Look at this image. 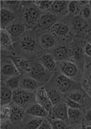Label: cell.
<instances>
[{
    "mask_svg": "<svg viewBox=\"0 0 91 129\" xmlns=\"http://www.w3.org/2000/svg\"><path fill=\"white\" fill-rule=\"evenodd\" d=\"M20 3H22L21 5L24 7H27L29 5H31L32 3H34V2H32V1H22L20 2Z\"/></svg>",
    "mask_w": 91,
    "mask_h": 129,
    "instance_id": "60d3db41",
    "label": "cell"
},
{
    "mask_svg": "<svg viewBox=\"0 0 91 129\" xmlns=\"http://www.w3.org/2000/svg\"><path fill=\"white\" fill-rule=\"evenodd\" d=\"M53 129H66V125L64 121L60 119H49Z\"/></svg>",
    "mask_w": 91,
    "mask_h": 129,
    "instance_id": "d6a6232c",
    "label": "cell"
},
{
    "mask_svg": "<svg viewBox=\"0 0 91 129\" xmlns=\"http://www.w3.org/2000/svg\"><path fill=\"white\" fill-rule=\"evenodd\" d=\"M82 7L79 5L78 1H70L68 4V13L72 15L77 16L81 13Z\"/></svg>",
    "mask_w": 91,
    "mask_h": 129,
    "instance_id": "4316f807",
    "label": "cell"
},
{
    "mask_svg": "<svg viewBox=\"0 0 91 129\" xmlns=\"http://www.w3.org/2000/svg\"><path fill=\"white\" fill-rule=\"evenodd\" d=\"M29 76L40 83H46L50 80L52 73L48 71L40 62L31 63Z\"/></svg>",
    "mask_w": 91,
    "mask_h": 129,
    "instance_id": "7a4b0ae2",
    "label": "cell"
},
{
    "mask_svg": "<svg viewBox=\"0 0 91 129\" xmlns=\"http://www.w3.org/2000/svg\"><path fill=\"white\" fill-rule=\"evenodd\" d=\"M60 71L62 74L72 78L78 73V67L74 62L70 61H64L60 64Z\"/></svg>",
    "mask_w": 91,
    "mask_h": 129,
    "instance_id": "30bf717a",
    "label": "cell"
},
{
    "mask_svg": "<svg viewBox=\"0 0 91 129\" xmlns=\"http://www.w3.org/2000/svg\"><path fill=\"white\" fill-rule=\"evenodd\" d=\"M67 98L80 104H83L84 101H85L84 95L80 92H74V93H69L68 94Z\"/></svg>",
    "mask_w": 91,
    "mask_h": 129,
    "instance_id": "f546056e",
    "label": "cell"
},
{
    "mask_svg": "<svg viewBox=\"0 0 91 129\" xmlns=\"http://www.w3.org/2000/svg\"><path fill=\"white\" fill-rule=\"evenodd\" d=\"M81 129H86V124H85L84 120H82L81 123Z\"/></svg>",
    "mask_w": 91,
    "mask_h": 129,
    "instance_id": "ee69618b",
    "label": "cell"
},
{
    "mask_svg": "<svg viewBox=\"0 0 91 129\" xmlns=\"http://www.w3.org/2000/svg\"><path fill=\"white\" fill-rule=\"evenodd\" d=\"M87 82H88V85H89V87L91 89V72L90 73V74H88V78H87Z\"/></svg>",
    "mask_w": 91,
    "mask_h": 129,
    "instance_id": "7bdbcfd3",
    "label": "cell"
},
{
    "mask_svg": "<svg viewBox=\"0 0 91 129\" xmlns=\"http://www.w3.org/2000/svg\"><path fill=\"white\" fill-rule=\"evenodd\" d=\"M72 25L75 31H80L86 27L87 23H86L85 19L82 18L81 16H75L73 19Z\"/></svg>",
    "mask_w": 91,
    "mask_h": 129,
    "instance_id": "d4e9b609",
    "label": "cell"
},
{
    "mask_svg": "<svg viewBox=\"0 0 91 129\" xmlns=\"http://www.w3.org/2000/svg\"><path fill=\"white\" fill-rule=\"evenodd\" d=\"M6 30L9 32L12 39H16L24 33L25 26L21 23H13L9 26Z\"/></svg>",
    "mask_w": 91,
    "mask_h": 129,
    "instance_id": "44dd1931",
    "label": "cell"
},
{
    "mask_svg": "<svg viewBox=\"0 0 91 129\" xmlns=\"http://www.w3.org/2000/svg\"><path fill=\"white\" fill-rule=\"evenodd\" d=\"M12 112L10 115L9 121L11 123L15 124V123H20V121L24 119V115H25V111L23 108L19 106L14 104L12 106Z\"/></svg>",
    "mask_w": 91,
    "mask_h": 129,
    "instance_id": "e0dca14e",
    "label": "cell"
},
{
    "mask_svg": "<svg viewBox=\"0 0 91 129\" xmlns=\"http://www.w3.org/2000/svg\"><path fill=\"white\" fill-rule=\"evenodd\" d=\"M66 106H68V108H74V109H80L81 108V104L77 103V102H75V101H72V100H70L69 99L66 98Z\"/></svg>",
    "mask_w": 91,
    "mask_h": 129,
    "instance_id": "e575fe53",
    "label": "cell"
},
{
    "mask_svg": "<svg viewBox=\"0 0 91 129\" xmlns=\"http://www.w3.org/2000/svg\"><path fill=\"white\" fill-rule=\"evenodd\" d=\"M81 16L84 19H88L91 16V9L88 5L85 7H82L81 11Z\"/></svg>",
    "mask_w": 91,
    "mask_h": 129,
    "instance_id": "836d02e7",
    "label": "cell"
},
{
    "mask_svg": "<svg viewBox=\"0 0 91 129\" xmlns=\"http://www.w3.org/2000/svg\"><path fill=\"white\" fill-rule=\"evenodd\" d=\"M1 129H13V128L11 127V124H9L7 122H4V123H1Z\"/></svg>",
    "mask_w": 91,
    "mask_h": 129,
    "instance_id": "ab89813d",
    "label": "cell"
},
{
    "mask_svg": "<svg viewBox=\"0 0 91 129\" xmlns=\"http://www.w3.org/2000/svg\"><path fill=\"white\" fill-rule=\"evenodd\" d=\"M74 129H79V128H74Z\"/></svg>",
    "mask_w": 91,
    "mask_h": 129,
    "instance_id": "7dc6e473",
    "label": "cell"
},
{
    "mask_svg": "<svg viewBox=\"0 0 91 129\" xmlns=\"http://www.w3.org/2000/svg\"><path fill=\"white\" fill-rule=\"evenodd\" d=\"M68 108L66 106V103H62L54 106L52 110L49 113V119L66 121L68 119Z\"/></svg>",
    "mask_w": 91,
    "mask_h": 129,
    "instance_id": "3957f363",
    "label": "cell"
},
{
    "mask_svg": "<svg viewBox=\"0 0 91 129\" xmlns=\"http://www.w3.org/2000/svg\"><path fill=\"white\" fill-rule=\"evenodd\" d=\"M34 99L35 100V93L33 92L21 87L13 91V102L20 107L24 108L27 106L28 108Z\"/></svg>",
    "mask_w": 91,
    "mask_h": 129,
    "instance_id": "6da1fadb",
    "label": "cell"
},
{
    "mask_svg": "<svg viewBox=\"0 0 91 129\" xmlns=\"http://www.w3.org/2000/svg\"><path fill=\"white\" fill-rule=\"evenodd\" d=\"M3 2L5 3L4 5L9 7V8L7 9L11 10V11H13L12 9L16 8V7H18V5L20 3V2H18V1H3Z\"/></svg>",
    "mask_w": 91,
    "mask_h": 129,
    "instance_id": "d590c367",
    "label": "cell"
},
{
    "mask_svg": "<svg viewBox=\"0 0 91 129\" xmlns=\"http://www.w3.org/2000/svg\"><path fill=\"white\" fill-rule=\"evenodd\" d=\"M81 112L79 109L69 108L68 109V117L72 121L77 120L80 117Z\"/></svg>",
    "mask_w": 91,
    "mask_h": 129,
    "instance_id": "1f68e13d",
    "label": "cell"
},
{
    "mask_svg": "<svg viewBox=\"0 0 91 129\" xmlns=\"http://www.w3.org/2000/svg\"><path fill=\"white\" fill-rule=\"evenodd\" d=\"M56 83L60 91L62 93H66L73 86L74 81L70 78L61 74L57 78Z\"/></svg>",
    "mask_w": 91,
    "mask_h": 129,
    "instance_id": "4fadbf2b",
    "label": "cell"
},
{
    "mask_svg": "<svg viewBox=\"0 0 91 129\" xmlns=\"http://www.w3.org/2000/svg\"><path fill=\"white\" fill-rule=\"evenodd\" d=\"M89 5H91V1H89Z\"/></svg>",
    "mask_w": 91,
    "mask_h": 129,
    "instance_id": "bcb514c9",
    "label": "cell"
},
{
    "mask_svg": "<svg viewBox=\"0 0 91 129\" xmlns=\"http://www.w3.org/2000/svg\"><path fill=\"white\" fill-rule=\"evenodd\" d=\"M68 4L69 2L68 1H62V0H55L54 1L51 8L50 9V12L54 14H60L65 15L68 13Z\"/></svg>",
    "mask_w": 91,
    "mask_h": 129,
    "instance_id": "7c38bea8",
    "label": "cell"
},
{
    "mask_svg": "<svg viewBox=\"0 0 91 129\" xmlns=\"http://www.w3.org/2000/svg\"><path fill=\"white\" fill-rule=\"evenodd\" d=\"M38 129H53L52 128V126L51 125L50 123L48 120L44 119L42 121V123L41 124V125L40 126V127L38 128Z\"/></svg>",
    "mask_w": 91,
    "mask_h": 129,
    "instance_id": "8d00e7d4",
    "label": "cell"
},
{
    "mask_svg": "<svg viewBox=\"0 0 91 129\" xmlns=\"http://www.w3.org/2000/svg\"><path fill=\"white\" fill-rule=\"evenodd\" d=\"M20 87L29 91H36L40 87V83L31 76H25L22 78Z\"/></svg>",
    "mask_w": 91,
    "mask_h": 129,
    "instance_id": "9a60e30c",
    "label": "cell"
},
{
    "mask_svg": "<svg viewBox=\"0 0 91 129\" xmlns=\"http://www.w3.org/2000/svg\"><path fill=\"white\" fill-rule=\"evenodd\" d=\"M83 120L85 123H88L86 124H91V110H89L86 112Z\"/></svg>",
    "mask_w": 91,
    "mask_h": 129,
    "instance_id": "74e56055",
    "label": "cell"
},
{
    "mask_svg": "<svg viewBox=\"0 0 91 129\" xmlns=\"http://www.w3.org/2000/svg\"><path fill=\"white\" fill-rule=\"evenodd\" d=\"M57 18L56 15L50 12L41 15L38 23L40 26L43 28L50 29L55 23H57Z\"/></svg>",
    "mask_w": 91,
    "mask_h": 129,
    "instance_id": "2e32d148",
    "label": "cell"
},
{
    "mask_svg": "<svg viewBox=\"0 0 91 129\" xmlns=\"http://www.w3.org/2000/svg\"><path fill=\"white\" fill-rule=\"evenodd\" d=\"M86 129H91V124H86Z\"/></svg>",
    "mask_w": 91,
    "mask_h": 129,
    "instance_id": "f6af8a7d",
    "label": "cell"
},
{
    "mask_svg": "<svg viewBox=\"0 0 91 129\" xmlns=\"http://www.w3.org/2000/svg\"><path fill=\"white\" fill-rule=\"evenodd\" d=\"M35 101L36 103L40 104L49 113L54 106L49 99L47 90L43 87H40L35 93Z\"/></svg>",
    "mask_w": 91,
    "mask_h": 129,
    "instance_id": "5b68a950",
    "label": "cell"
},
{
    "mask_svg": "<svg viewBox=\"0 0 91 129\" xmlns=\"http://www.w3.org/2000/svg\"><path fill=\"white\" fill-rule=\"evenodd\" d=\"M35 5H36L40 11H47L50 10L52 4L54 3V1H35L34 2Z\"/></svg>",
    "mask_w": 91,
    "mask_h": 129,
    "instance_id": "f1b7e54d",
    "label": "cell"
},
{
    "mask_svg": "<svg viewBox=\"0 0 91 129\" xmlns=\"http://www.w3.org/2000/svg\"><path fill=\"white\" fill-rule=\"evenodd\" d=\"M1 37V48L5 50H13V42L12 37L9 32L6 29H1L0 33Z\"/></svg>",
    "mask_w": 91,
    "mask_h": 129,
    "instance_id": "ffe728a7",
    "label": "cell"
},
{
    "mask_svg": "<svg viewBox=\"0 0 91 129\" xmlns=\"http://www.w3.org/2000/svg\"><path fill=\"white\" fill-rule=\"evenodd\" d=\"M26 113L38 118L44 119L49 116V112L43 106L38 103L32 104L27 108Z\"/></svg>",
    "mask_w": 91,
    "mask_h": 129,
    "instance_id": "8fae6325",
    "label": "cell"
},
{
    "mask_svg": "<svg viewBox=\"0 0 91 129\" xmlns=\"http://www.w3.org/2000/svg\"><path fill=\"white\" fill-rule=\"evenodd\" d=\"M43 120L44 119L38 118V117L33 119L27 123L25 129H38L42 123Z\"/></svg>",
    "mask_w": 91,
    "mask_h": 129,
    "instance_id": "4dcf8cb0",
    "label": "cell"
},
{
    "mask_svg": "<svg viewBox=\"0 0 91 129\" xmlns=\"http://www.w3.org/2000/svg\"><path fill=\"white\" fill-rule=\"evenodd\" d=\"M47 93L48 94L49 99L50 100L53 106L59 104V103L61 101V96L58 91L55 89H52L47 90Z\"/></svg>",
    "mask_w": 91,
    "mask_h": 129,
    "instance_id": "484cf974",
    "label": "cell"
},
{
    "mask_svg": "<svg viewBox=\"0 0 91 129\" xmlns=\"http://www.w3.org/2000/svg\"><path fill=\"white\" fill-rule=\"evenodd\" d=\"M9 57L14 63L20 75L29 74L31 63L29 60L19 56H9Z\"/></svg>",
    "mask_w": 91,
    "mask_h": 129,
    "instance_id": "277c9868",
    "label": "cell"
},
{
    "mask_svg": "<svg viewBox=\"0 0 91 129\" xmlns=\"http://www.w3.org/2000/svg\"><path fill=\"white\" fill-rule=\"evenodd\" d=\"M79 5L81 7H85L86 5H89V1H83V0H80V1H78Z\"/></svg>",
    "mask_w": 91,
    "mask_h": 129,
    "instance_id": "b9f144b4",
    "label": "cell"
},
{
    "mask_svg": "<svg viewBox=\"0 0 91 129\" xmlns=\"http://www.w3.org/2000/svg\"><path fill=\"white\" fill-rule=\"evenodd\" d=\"M52 35L55 37H63L70 33V27L63 22H57L50 29Z\"/></svg>",
    "mask_w": 91,
    "mask_h": 129,
    "instance_id": "5bb4252c",
    "label": "cell"
},
{
    "mask_svg": "<svg viewBox=\"0 0 91 129\" xmlns=\"http://www.w3.org/2000/svg\"><path fill=\"white\" fill-rule=\"evenodd\" d=\"M84 52L86 55L91 57V44L90 43H87L85 45V48H84Z\"/></svg>",
    "mask_w": 91,
    "mask_h": 129,
    "instance_id": "f35d334b",
    "label": "cell"
},
{
    "mask_svg": "<svg viewBox=\"0 0 91 129\" xmlns=\"http://www.w3.org/2000/svg\"><path fill=\"white\" fill-rule=\"evenodd\" d=\"M40 63L50 73L55 71L57 68L56 61L52 54H44L40 59Z\"/></svg>",
    "mask_w": 91,
    "mask_h": 129,
    "instance_id": "ac0fdd59",
    "label": "cell"
},
{
    "mask_svg": "<svg viewBox=\"0 0 91 129\" xmlns=\"http://www.w3.org/2000/svg\"><path fill=\"white\" fill-rule=\"evenodd\" d=\"M21 49L27 54H32L37 48V42L33 37L25 35L22 38L20 43Z\"/></svg>",
    "mask_w": 91,
    "mask_h": 129,
    "instance_id": "52a82bcc",
    "label": "cell"
},
{
    "mask_svg": "<svg viewBox=\"0 0 91 129\" xmlns=\"http://www.w3.org/2000/svg\"><path fill=\"white\" fill-rule=\"evenodd\" d=\"M16 18V14L13 11L5 7L1 8V29H6L13 24Z\"/></svg>",
    "mask_w": 91,
    "mask_h": 129,
    "instance_id": "ba28073f",
    "label": "cell"
},
{
    "mask_svg": "<svg viewBox=\"0 0 91 129\" xmlns=\"http://www.w3.org/2000/svg\"><path fill=\"white\" fill-rule=\"evenodd\" d=\"M40 16V11L35 5L27 7L24 13V18L28 25H33L38 22Z\"/></svg>",
    "mask_w": 91,
    "mask_h": 129,
    "instance_id": "8992f818",
    "label": "cell"
},
{
    "mask_svg": "<svg viewBox=\"0 0 91 129\" xmlns=\"http://www.w3.org/2000/svg\"><path fill=\"white\" fill-rule=\"evenodd\" d=\"M21 81H22V78L20 77V75L9 78L6 79L5 80L2 81V82H3L7 87L14 91V90H16L20 87Z\"/></svg>",
    "mask_w": 91,
    "mask_h": 129,
    "instance_id": "cb8c5ba5",
    "label": "cell"
},
{
    "mask_svg": "<svg viewBox=\"0 0 91 129\" xmlns=\"http://www.w3.org/2000/svg\"><path fill=\"white\" fill-rule=\"evenodd\" d=\"M13 91L6 86L3 82L1 83V106L10 104L13 102Z\"/></svg>",
    "mask_w": 91,
    "mask_h": 129,
    "instance_id": "d6986e66",
    "label": "cell"
},
{
    "mask_svg": "<svg viewBox=\"0 0 91 129\" xmlns=\"http://www.w3.org/2000/svg\"><path fill=\"white\" fill-rule=\"evenodd\" d=\"M40 43L44 48H51L55 45V38L50 33H44L40 39Z\"/></svg>",
    "mask_w": 91,
    "mask_h": 129,
    "instance_id": "603a6c76",
    "label": "cell"
},
{
    "mask_svg": "<svg viewBox=\"0 0 91 129\" xmlns=\"http://www.w3.org/2000/svg\"><path fill=\"white\" fill-rule=\"evenodd\" d=\"M53 55L55 61H65L68 58L69 50L66 46L61 45L55 49Z\"/></svg>",
    "mask_w": 91,
    "mask_h": 129,
    "instance_id": "7402d4cb",
    "label": "cell"
},
{
    "mask_svg": "<svg viewBox=\"0 0 91 129\" xmlns=\"http://www.w3.org/2000/svg\"><path fill=\"white\" fill-rule=\"evenodd\" d=\"M12 106L10 104L2 106L1 108V123L7 122L9 119L10 115L12 112Z\"/></svg>",
    "mask_w": 91,
    "mask_h": 129,
    "instance_id": "83f0119b",
    "label": "cell"
},
{
    "mask_svg": "<svg viewBox=\"0 0 91 129\" xmlns=\"http://www.w3.org/2000/svg\"><path fill=\"white\" fill-rule=\"evenodd\" d=\"M20 75V74L11 60L10 62H5L2 64L1 67V78L2 81L5 80L9 78Z\"/></svg>",
    "mask_w": 91,
    "mask_h": 129,
    "instance_id": "9c48e42d",
    "label": "cell"
}]
</instances>
